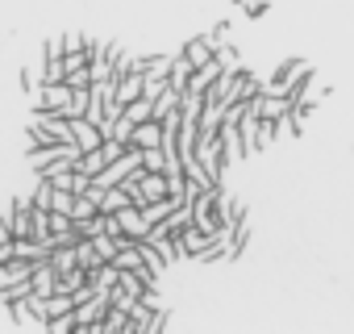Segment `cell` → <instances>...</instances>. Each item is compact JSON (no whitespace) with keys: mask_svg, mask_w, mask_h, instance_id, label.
I'll use <instances>...</instances> for the list:
<instances>
[{"mask_svg":"<svg viewBox=\"0 0 354 334\" xmlns=\"http://www.w3.org/2000/svg\"><path fill=\"white\" fill-rule=\"evenodd\" d=\"M26 134H30V146H67L71 142V117H63V113H34Z\"/></svg>","mask_w":354,"mask_h":334,"instance_id":"6da1fadb","label":"cell"},{"mask_svg":"<svg viewBox=\"0 0 354 334\" xmlns=\"http://www.w3.org/2000/svg\"><path fill=\"white\" fill-rule=\"evenodd\" d=\"M30 105H34V113H63V117H67L71 84H67V80H42V84L30 92Z\"/></svg>","mask_w":354,"mask_h":334,"instance_id":"7a4b0ae2","label":"cell"},{"mask_svg":"<svg viewBox=\"0 0 354 334\" xmlns=\"http://www.w3.org/2000/svg\"><path fill=\"white\" fill-rule=\"evenodd\" d=\"M9 313H13V326H21V330H46V313H42V301L34 292L21 297V301H13Z\"/></svg>","mask_w":354,"mask_h":334,"instance_id":"3957f363","label":"cell"},{"mask_svg":"<svg viewBox=\"0 0 354 334\" xmlns=\"http://www.w3.org/2000/svg\"><path fill=\"white\" fill-rule=\"evenodd\" d=\"M304 67H308L304 59H283V63H279V67H275V71L267 76V84H263V92H279V96H288V88L296 84V76H300Z\"/></svg>","mask_w":354,"mask_h":334,"instance_id":"277c9868","label":"cell"},{"mask_svg":"<svg viewBox=\"0 0 354 334\" xmlns=\"http://www.w3.org/2000/svg\"><path fill=\"white\" fill-rule=\"evenodd\" d=\"M263 92V84L250 76V71H225V100H254Z\"/></svg>","mask_w":354,"mask_h":334,"instance_id":"5b68a950","label":"cell"},{"mask_svg":"<svg viewBox=\"0 0 354 334\" xmlns=\"http://www.w3.org/2000/svg\"><path fill=\"white\" fill-rule=\"evenodd\" d=\"M113 218H117V226H121V238H129V243H146L150 222H146V213H142L138 205H125V209L113 213Z\"/></svg>","mask_w":354,"mask_h":334,"instance_id":"8992f818","label":"cell"},{"mask_svg":"<svg viewBox=\"0 0 354 334\" xmlns=\"http://www.w3.org/2000/svg\"><path fill=\"white\" fill-rule=\"evenodd\" d=\"M104 138H109L104 125H96V121H88V117H71V142H75L80 150H96Z\"/></svg>","mask_w":354,"mask_h":334,"instance_id":"52a82bcc","label":"cell"},{"mask_svg":"<svg viewBox=\"0 0 354 334\" xmlns=\"http://www.w3.org/2000/svg\"><path fill=\"white\" fill-rule=\"evenodd\" d=\"M129 146H138V150H150V146H162V121H154V117H146L142 125H133V134H129Z\"/></svg>","mask_w":354,"mask_h":334,"instance_id":"ba28073f","label":"cell"},{"mask_svg":"<svg viewBox=\"0 0 354 334\" xmlns=\"http://www.w3.org/2000/svg\"><path fill=\"white\" fill-rule=\"evenodd\" d=\"M180 55H184L192 67H205V63H213V42H209V34H201V38H188Z\"/></svg>","mask_w":354,"mask_h":334,"instance_id":"9c48e42d","label":"cell"},{"mask_svg":"<svg viewBox=\"0 0 354 334\" xmlns=\"http://www.w3.org/2000/svg\"><path fill=\"white\" fill-rule=\"evenodd\" d=\"M30 288H34V297H50V292H59V272H55V263H50V259L30 276Z\"/></svg>","mask_w":354,"mask_h":334,"instance_id":"30bf717a","label":"cell"},{"mask_svg":"<svg viewBox=\"0 0 354 334\" xmlns=\"http://www.w3.org/2000/svg\"><path fill=\"white\" fill-rule=\"evenodd\" d=\"M142 84H146L142 71H121V76H117V100H121V105L138 100V96H142Z\"/></svg>","mask_w":354,"mask_h":334,"instance_id":"8fae6325","label":"cell"},{"mask_svg":"<svg viewBox=\"0 0 354 334\" xmlns=\"http://www.w3.org/2000/svg\"><path fill=\"white\" fill-rule=\"evenodd\" d=\"M125 205H133V197H129V188L125 184H113V188H104V197H100V213H121Z\"/></svg>","mask_w":354,"mask_h":334,"instance_id":"7c38bea8","label":"cell"},{"mask_svg":"<svg viewBox=\"0 0 354 334\" xmlns=\"http://www.w3.org/2000/svg\"><path fill=\"white\" fill-rule=\"evenodd\" d=\"M180 105H184V92L167 88V92L154 100V121H167V117H175V113H180Z\"/></svg>","mask_w":354,"mask_h":334,"instance_id":"4fadbf2b","label":"cell"},{"mask_svg":"<svg viewBox=\"0 0 354 334\" xmlns=\"http://www.w3.org/2000/svg\"><path fill=\"white\" fill-rule=\"evenodd\" d=\"M192 63L184 59V55H175V63H171V76H167V84L175 88V92H188V80H192Z\"/></svg>","mask_w":354,"mask_h":334,"instance_id":"5bb4252c","label":"cell"},{"mask_svg":"<svg viewBox=\"0 0 354 334\" xmlns=\"http://www.w3.org/2000/svg\"><path fill=\"white\" fill-rule=\"evenodd\" d=\"M71 330H80L75 309H67V313H59V317H50V322H46V334H71Z\"/></svg>","mask_w":354,"mask_h":334,"instance_id":"9a60e30c","label":"cell"},{"mask_svg":"<svg viewBox=\"0 0 354 334\" xmlns=\"http://www.w3.org/2000/svg\"><path fill=\"white\" fill-rule=\"evenodd\" d=\"M88 100H92V84H88V88H71L67 117H84V113H88Z\"/></svg>","mask_w":354,"mask_h":334,"instance_id":"2e32d148","label":"cell"},{"mask_svg":"<svg viewBox=\"0 0 354 334\" xmlns=\"http://www.w3.org/2000/svg\"><path fill=\"white\" fill-rule=\"evenodd\" d=\"M142 172H167V155H162V146L142 150Z\"/></svg>","mask_w":354,"mask_h":334,"instance_id":"e0dca14e","label":"cell"},{"mask_svg":"<svg viewBox=\"0 0 354 334\" xmlns=\"http://www.w3.org/2000/svg\"><path fill=\"white\" fill-rule=\"evenodd\" d=\"M71 205H75V193L71 188H55L50 193V213H71Z\"/></svg>","mask_w":354,"mask_h":334,"instance_id":"ac0fdd59","label":"cell"},{"mask_svg":"<svg viewBox=\"0 0 354 334\" xmlns=\"http://www.w3.org/2000/svg\"><path fill=\"white\" fill-rule=\"evenodd\" d=\"M84 46H88V38H84V34H75V30H71V34H63V55H75V51H84Z\"/></svg>","mask_w":354,"mask_h":334,"instance_id":"d6986e66","label":"cell"},{"mask_svg":"<svg viewBox=\"0 0 354 334\" xmlns=\"http://www.w3.org/2000/svg\"><path fill=\"white\" fill-rule=\"evenodd\" d=\"M242 13H246L250 21H263V17H267V0H246Z\"/></svg>","mask_w":354,"mask_h":334,"instance_id":"ffe728a7","label":"cell"},{"mask_svg":"<svg viewBox=\"0 0 354 334\" xmlns=\"http://www.w3.org/2000/svg\"><path fill=\"white\" fill-rule=\"evenodd\" d=\"M13 251V226H9V218H0V255H9Z\"/></svg>","mask_w":354,"mask_h":334,"instance_id":"44dd1931","label":"cell"}]
</instances>
